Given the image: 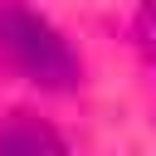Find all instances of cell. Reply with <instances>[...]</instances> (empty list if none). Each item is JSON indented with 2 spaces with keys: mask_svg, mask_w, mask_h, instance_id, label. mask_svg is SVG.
Listing matches in <instances>:
<instances>
[{
  "mask_svg": "<svg viewBox=\"0 0 156 156\" xmlns=\"http://www.w3.org/2000/svg\"><path fill=\"white\" fill-rule=\"evenodd\" d=\"M0 49L29 83H39L49 93H68L78 83V54L68 49V39L24 5L0 10Z\"/></svg>",
  "mask_w": 156,
  "mask_h": 156,
  "instance_id": "1",
  "label": "cell"
},
{
  "mask_svg": "<svg viewBox=\"0 0 156 156\" xmlns=\"http://www.w3.org/2000/svg\"><path fill=\"white\" fill-rule=\"evenodd\" d=\"M0 151H63V141L49 132V127H34V122H10L0 132Z\"/></svg>",
  "mask_w": 156,
  "mask_h": 156,
  "instance_id": "2",
  "label": "cell"
},
{
  "mask_svg": "<svg viewBox=\"0 0 156 156\" xmlns=\"http://www.w3.org/2000/svg\"><path fill=\"white\" fill-rule=\"evenodd\" d=\"M136 44L156 68V0H141V10H136Z\"/></svg>",
  "mask_w": 156,
  "mask_h": 156,
  "instance_id": "3",
  "label": "cell"
}]
</instances>
